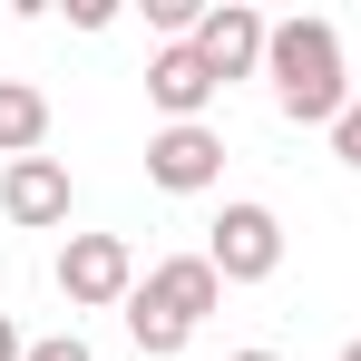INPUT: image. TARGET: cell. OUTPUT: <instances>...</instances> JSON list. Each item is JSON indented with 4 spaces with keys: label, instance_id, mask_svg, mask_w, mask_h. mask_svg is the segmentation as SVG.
Returning <instances> with one entry per match:
<instances>
[{
    "label": "cell",
    "instance_id": "1",
    "mask_svg": "<svg viewBox=\"0 0 361 361\" xmlns=\"http://www.w3.org/2000/svg\"><path fill=\"white\" fill-rule=\"evenodd\" d=\"M264 78H274V108H283L293 127H342V108H352V78H342V30H332V20H274Z\"/></svg>",
    "mask_w": 361,
    "mask_h": 361
},
{
    "label": "cell",
    "instance_id": "2",
    "mask_svg": "<svg viewBox=\"0 0 361 361\" xmlns=\"http://www.w3.org/2000/svg\"><path fill=\"white\" fill-rule=\"evenodd\" d=\"M205 264H215L225 283H274V274H283V215L254 205V195H235V205L205 225Z\"/></svg>",
    "mask_w": 361,
    "mask_h": 361
},
{
    "label": "cell",
    "instance_id": "3",
    "mask_svg": "<svg viewBox=\"0 0 361 361\" xmlns=\"http://www.w3.org/2000/svg\"><path fill=\"white\" fill-rule=\"evenodd\" d=\"M59 293H68V312H127V293H137L127 235H68L59 244Z\"/></svg>",
    "mask_w": 361,
    "mask_h": 361
},
{
    "label": "cell",
    "instance_id": "4",
    "mask_svg": "<svg viewBox=\"0 0 361 361\" xmlns=\"http://www.w3.org/2000/svg\"><path fill=\"white\" fill-rule=\"evenodd\" d=\"M264 49H274V20H264L254 0H215V10L195 20V59L215 68V88H225V78H254Z\"/></svg>",
    "mask_w": 361,
    "mask_h": 361
},
{
    "label": "cell",
    "instance_id": "5",
    "mask_svg": "<svg viewBox=\"0 0 361 361\" xmlns=\"http://www.w3.org/2000/svg\"><path fill=\"white\" fill-rule=\"evenodd\" d=\"M147 176L166 185V195H205V185L225 176V137L215 127H157L147 137Z\"/></svg>",
    "mask_w": 361,
    "mask_h": 361
},
{
    "label": "cell",
    "instance_id": "6",
    "mask_svg": "<svg viewBox=\"0 0 361 361\" xmlns=\"http://www.w3.org/2000/svg\"><path fill=\"white\" fill-rule=\"evenodd\" d=\"M0 215H10L20 235L68 225V166H59V157H20V166H0Z\"/></svg>",
    "mask_w": 361,
    "mask_h": 361
},
{
    "label": "cell",
    "instance_id": "7",
    "mask_svg": "<svg viewBox=\"0 0 361 361\" xmlns=\"http://www.w3.org/2000/svg\"><path fill=\"white\" fill-rule=\"evenodd\" d=\"M137 293L157 302L166 322H185V332H195L205 312H225V274H215L205 254H166V264H147V283H137Z\"/></svg>",
    "mask_w": 361,
    "mask_h": 361
},
{
    "label": "cell",
    "instance_id": "8",
    "mask_svg": "<svg viewBox=\"0 0 361 361\" xmlns=\"http://www.w3.org/2000/svg\"><path fill=\"white\" fill-rule=\"evenodd\" d=\"M147 98L166 108V127H205V108H215V68L195 59V39H166V49L147 59Z\"/></svg>",
    "mask_w": 361,
    "mask_h": 361
},
{
    "label": "cell",
    "instance_id": "9",
    "mask_svg": "<svg viewBox=\"0 0 361 361\" xmlns=\"http://www.w3.org/2000/svg\"><path fill=\"white\" fill-rule=\"evenodd\" d=\"M49 147V98L30 88V78H0V157L20 166V157H39Z\"/></svg>",
    "mask_w": 361,
    "mask_h": 361
},
{
    "label": "cell",
    "instance_id": "10",
    "mask_svg": "<svg viewBox=\"0 0 361 361\" xmlns=\"http://www.w3.org/2000/svg\"><path fill=\"white\" fill-rule=\"evenodd\" d=\"M127 342H137L147 361H176L185 342H195V332H185V322H166V312H157L147 293H127Z\"/></svg>",
    "mask_w": 361,
    "mask_h": 361
},
{
    "label": "cell",
    "instance_id": "11",
    "mask_svg": "<svg viewBox=\"0 0 361 361\" xmlns=\"http://www.w3.org/2000/svg\"><path fill=\"white\" fill-rule=\"evenodd\" d=\"M332 157L361 166V88H352V108H342V127H332Z\"/></svg>",
    "mask_w": 361,
    "mask_h": 361
},
{
    "label": "cell",
    "instance_id": "12",
    "mask_svg": "<svg viewBox=\"0 0 361 361\" xmlns=\"http://www.w3.org/2000/svg\"><path fill=\"white\" fill-rule=\"evenodd\" d=\"M30 361H98V352H88L78 332H49V342H30Z\"/></svg>",
    "mask_w": 361,
    "mask_h": 361
},
{
    "label": "cell",
    "instance_id": "13",
    "mask_svg": "<svg viewBox=\"0 0 361 361\" xmlns=\"http://www.w3.org/2000/svg\"><path fill=\"white\" fill-rule=\"evenodd\" d=\"M0 361H30V342H20V322L0 312Z\"/></svg>",
    "mask_w": 361,
    "mask_h": 361
},
{
    "label": "cell",
    "instance_id": "14",
    "mask_svg": "<svg viewBox=\"0 0 361 361\" xmlns=\"http://www.w3.org/2000/svg\"><path fill=\"white\" fill-rule=\"evenodd\" d=\"M235 361H283V352H264V342H254V352H235Z\"/></svg>",
    "mask_w": 361,
    "mask_h": 361
},
{
    "label": "cell",
    "instance_id": "15",
    "mask_svg": "<svg viewBox=\"0 0 361 361\" xmlns=\"http://www.w3.org/2000/svg\"><path fill=\"white\" fill-rule=\"evenodd\" d=\"M342 361H361V332H352V342H342Z\"/></svg>",
    "mask_w": 361,
    "mask_h": 361
}]
</instances>
